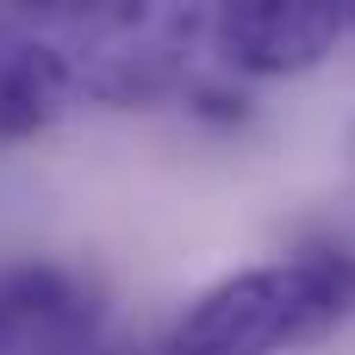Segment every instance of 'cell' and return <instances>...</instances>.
<instances>
[{"label": "cell", "instance_id": "obj_1", "mask_svg": "<svg viewBox=\"0 0 355 355\" xmlns=\"http://www.w3.org/2000/svg\"><path fill=\"white\" fill-rule=\"evenodd\" d=\"M355 318V256L306 250L293 262L243 268L206 287L181 324L168 331V355H281L331 337Z\"/></svg>", "mask_w": 355, "mask_h": 355}, {"label": "cell", "instance_id": "obj_2", "mask_svg": "<svg viewBox=\"0 0 355 355\" xmlns=\"http://www.w3.org/2000/svg\"><path fill=\"white\" fill-rule=\"evenodd\" d=\"M349 31V0H231L212 12V50L225 69L281 81L318 69Z\"/></svg>", "mask_w": 355, "mask_h": 355}, {"label": "cell", "instance_id": "obj_3", "mask_svg": "<svg viewBox=\"0 0 355 355\" xmlns=\"http://www.w3.org/2000/svg\"><path fill=\"white\" fill-rule=\"evenodd\" d=\"M94 293L56 262L0 268V355H75L94 337Z\"/></svg>", "mask_w": 355, "mask_h": 355}, {"label": "cell", "instance_id": "obj_4", "mask_svg": "<svg viewBox=\"0 0 355 355\" xmlns=\"http://www.w3.org/2000/svg\"><path fill=\"white\" fill-rule=\"evenodd\" d=\"M75 94V69L50 44L0 37V144H19L44 131Z\"/></svg>", "mask_w": 355, "mask_h": 355}, {"label": "cell", "instance_id": "obj_5", "mask_svg": "<svg viewBox=\"0 0 355 355\" xmlns=\"http://www.w3.org/2000/svg\"><path fill=\"white\" fill-rule=\"evenodd\" d=\"M349 31H355V0H349Z\"/></svg>", "mask_w": 355, "mask_h": 355}]
</instances>
